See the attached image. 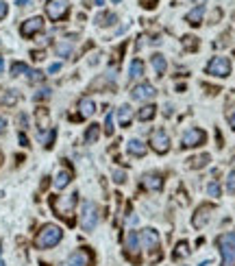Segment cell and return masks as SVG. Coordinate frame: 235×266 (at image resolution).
Segmentation results:
<instances>
[{
    "mask_svg": "<svg viewBox=\"0 0 235 266\" xmlns=\"http://www.w3.org/2000/svg\"><path fill=\"white\" fill-rule=\"evenodd\" d=\"M61 238H63L61 227H57V225H44L35 238V247L37 249H52L55 244L61 242Z\"/></svg>",
    "mask_w": 235,
    "mask_h": 266,
    "instance_id": "obj_1",
    "label": "cell"
},
{
    "mask_svg": "<svg viewBox=\"0 0 235 266\" xmlns=\"http://www.w3.org/2000/svg\"><path fill=\"white\" fill-rule=\"evenodd\" d=\"M215 244L222 255V266H235V231H226L215 238Z\"/></svg>",
    "mask_w": 235,
    "mask_h": 266,
    "instance_id": "obj_2",
    "label": "cell"
},
{
    "mask_svg": "<svg viewBox=\"0 0 235 266\" xmlns=\"http://www.w3.org/2000/svg\"><path fill=\"white\" fill-rule=\"evenodd\" d=\"M76 192H72L70 196H65V198H59V196H52L50 198V205H52V210L57 212V216H65L68 218V223H72V210H74V205H76Z\"/></svg>",
    "mask_w": 235,
    "mask_h": 266,
    "instance_id": "obj_3",
    "label": "cell"
},
{
    "mask_svg": "<svg viewBox=\"0 0 235 266\" xmlns=\"http://www.w3.org/2000/svg\"><path fill=\"white\" fill-rule=\"evenodd\" d=\"M96 225H98V205L91 201H85L81 210V227L85 231H94Z\"/></svg>",
    "mask_w": 235,
    "mask_h": 266,
    "instance_id": "obj_4",
    "label": "cell"
},
{
    "mask_svg": "<svg viewBox=\"0 0 235 266\" xmlns=\"http://www.w3.org/2000/svg\"><path fill=\"white\" fill-rule=\"evenodd\" d=\"M205 72L211 77H218V79H226L231 75V61H228L226 57H213L211 61L207 63Z\"/></svg>",
    "mask_w": 235,
    "mask_h": 266,
    "instance_id": "obj_5",
    "label": "cell"
},
{
    "mask_svg": "<svg viewBox=\"0 0 235 266\" xmlns=\"http://www.w3.org/2000/svg\"><path fill=\"white\" fill-rule=\"evenodd\" d=\"M142 244H144V249H148V253L153 251V257H150V262H159V234H157V229H144L142 231Z\"/></svg>",
    "mask_w": 235,
    "mask_h": 266,
    "instance_id": "obj_6",
    "label": "cell"
},
{
    "mask_svg": "<svg viewBox=\"0 0 235 266\" xmlns=\"http://www.w3.org/2000/svg\"><path fill=\"white\" fill-rule=\"evenodd\" d=\"M70 11V0H48L46 3V16H48L52 22H59L68 16Z\"/></svg>",
    "mask_w": 235,
    "mask_h": 266,
    "instance_id": "obj_7",
    "label": "cell"
},
{
    "mask_svg": "<svg viewBox=\"0 0 235 266\" xmlns=\"http://www.w3.org/2000/svg\"><path fill=\"white\" fill-rule=\"evenodd\" d=\"M207 142V133L202 131V129H187L185 133H183V138H181V146L183 149H196V146H200V144H205Z\"/></svg>",
    "mask_w": 235,
    "mask_h": 266,
    "instance_id": "obj_8",
    "label": "cell"
},
{
    "mask_svg": "<svg viewBox=\"0 0 235 266\" xmlns=\"http://www.w3.org/2000/svg\"><path fill=\"white\" fill-rule=\"evenodd\" d=\"M150 149H153L155 153H159V155H166V153L170 151V136H168V131H163V129L153 131V136H150Z\"/></svg>",
    "mask_w": 235,
    "mask_h": 266,
    "instance_id": "obj_9",
    "label": "cell"
},
{
    "mask_svg": "<svg viewBox=\"0 0 235 266\" xmlns=\"http://www.w3.org/2000/svg\"><path fill=\"white\" fill-rule=\"evenodd\" d=\"M155 96H157V90L150 83H140L131 90V98L133 101H153Z\"/></svg>",
    "mask_w": 235,
    "mask_h": 266,
    "instance_id": "obj_10",
    "label": "cell"
},
{
    "mask_svg": "<svg viewBox=\"0 0 235 266\" xmlns=\"http://www.w3.org/2000/svg\"><path fill=\"white\" fill-rule=\"evenodd\" d=\"M124 247H127V255H129V260H133L135 264L140 262V236H137V231H129Z\"/></svg>",
    "mask_w": 235,
    "mask_h": 266,
    "instance_id": "obj_11",
    "label": "cell"
},
{
    "mask_svg": "<svg viewBox=\"0 0 235 266\" xmlns=\"http://www.w3.org/2000/svg\"><path fill=\"white\" fill-rule=\"evenodd\" d=\"M211 212H213V205H209V203L200 205V208L194 212V216H192V225L196 229L205 227V225L209 223V218H211Z\"/></svg>",
    "mask_w": 235,
    "mask_h": 266,
    "instance_id": "obj_12",
    "label": "cell"
},
{
    "mask_svg": "<svg viewBox=\"0 0 235 266\" xmlns=\"http://www.w3.org/2000/svg\"><path fill=\"white\" fill-rule=\"evenodd\" d=\"M42 29H44V18L35 16V18H29L26 22H22V29H20V33H22L24 37H33L35 33H39Z\"/></svg>",
    "mask_w": 235,
    "mask_h": 266,
    "instance_id": "obj_13",
    "label": "cell"
},
{
    "mask_svg": "<svg viewBox=\"0 0 235 266\" xmlns=\"http://www.w3.org/2000/svg\"><path fill=\"white\" fill-rule=\"evenodd\" d=\"M68 266H91V253L87 249H78L70 255Z\"/></svg>",
    "mask_w": 235,
    "mask_h": 266,
    "instance_id": "obj_14",
    "label": "cell"
},
{
    "mask_svg": "<svg viewBox=\"0 0 235 266\" xmlns=\"http://www.w3.org/2000/svg\"><path fill=\"white\" fill-rule=\"evenodd\" d=\"M144 185H146L148 190H153V192H159L163 188V177L159 175V172H148V175L144 177Z\"/></svg>",
    "mask_w": 235,
    "mask_h": 266,
    "instance_id": "obj_15",
    "label": "cell"
},
{
    "mask_svg": "<svg viewBox=\"0 0 235 266\" xmlns=\"http://www.w3.org/2000/svg\"><path fill=\"white\" fill-rule=\"evenodd\" d=\"M146 144L144 142H140V140H129L127 142V153L131 157H144L146 155Z\"/></svg>",
    "mask_w": 235,
    "mask_h": 266,
    "instance_id": "obj_16",
    "label": "cell"
},
{
    "mask_svg": "<svg viewBox=\"0 0 235 266\" xmlns=\"http://www.w3.org/2000/svg\"><path fill=\"white\" fill-rule=\"evenodd\" d=\"M202 16H205V7L198 5V7H194L192 11H187L185 20H187V24H192V26H200L202 24Z\"/></svg>",
    "mask_w": 235,
    "mask_h": 266,
    "instance_id": "obj_17",
    "label": "cell"
},
{
    "mask_svg": "<svg viewBox=\"0 0 235 266\" xmlns=\"http://www.w3.org/2000/svg\"><path fill=\"white\" fill-rule=\"evenodd\" d=\"M150 63H153V68L157 72V77H163L166 75V70H168V61H166V57L159 55V52H155L153 57H150Z\"/></svg>",
    "mask_w": 235,
    "mask_h": 266,
    "instance_id": "obj_18",
    "label": "cell"
},
{
    "mask_svg": "<svg viewBox=\"0 0 235 266\" xmlns=\"http://www.w3.org/2000/svg\"><path fill=\"white\" fill-rule=\"evenodd\" d=\"M94 111H96V103L91 98H81L78 101V114H81V118L94 116Z\"/></svg>",
    "mask_w": 235,
    "mask_h": 266,
    "instance_id": "obj_19",
    "label": "cell"
},
{
    "mask_svg": "<svg viewBox=\"0 0 235 266\" xmlns=\"http://www.w3.org/2000/svg\"><path fill=\"white\" fill-rule=\"evenodd\" d=\"M131 120H133V109H131L129 105H122V107L118 109V122H120V127L127 129Z\"/></svg>",
    "mask_w": 235,
    "mask_h": 266,
    "instance_id": "obj_20",
    "label": "cell"
},
{
    "mask_svg": "<svg viewBox=\"0 0 235 266\" xmlns=\"http://www.w3.org/2000/svg\"><path fill=\"white\" fill-rule=\"evenodd\" d=\"M209 162H211L209 153H202V155L189 157V159H187V166H189V168H194V170H198V168H205V166H207Z\"/></svg>",
    "mask_w": 235,
    "mask_h": 266,
    "instance_id": "obj_21",
    "label": "cell"
},
{
    "mask_svg": "<svg viewBox=\"0 0 235 266\" xmlns=\"http://www.w3.org/2000/svg\"><path fill=\"white\" fill-rule=\"evenodd\" d=\"M144 70H146V65H144L142 59H133L129 65V77L131 79H142L144 77Z\"/></svg>",
    "mask_w": 235,
    "mask_h": 266,
    "instance_id": "obj_22",
    "label": "cell"
},
{
    "mask_svg": "<svg viewBox=\"0 0 235 266\" xmlns=\"http://www.w3.org/2000/svg\"><path fill=\"white\" fill-rule=\"evenodd\" d=\"M155 114H157V107L150 103V105H144V107L137 111V118H140L142 122H148V120H153L155 118Z\"/></svg>",
    "mask_w": 235,
    "mask_h": 266,
    "instance_id": "obj_23",
    "label": "cell"
},
{
    "mask_svg": "<svg viewBox=\"0 0 235 266\" xmlns=\"http://www.w3.org/2000/svg\"><path fill=\"white\" fill-rule=\"evenodd\" d=\"M72 181V172L65 168V170H59L57 172V179H55V185H57V190H63L65 185H68Z\"/></svg>",
    "mask_w": 235,
    "mask_h": 266,
    "instance_id": "obj_24",
    "label": "cell"
},
{
    "mask_svg": "<svg viewBox=\"0 0 235 266\" xmlns=\"http://www.w3.org/2000/svg\"><path fill=\"white\" fill-rule=\"evenodd\" d=\"M115 22H118L115 13H100V16H96V24L98 26H111Z\"/></svg>",
    "mask_w": 235,
    "mask_h": 266,
    "instance_id": "obj_25",
    "label": "cell"
},
{
    "mask_svg": "<svg viewBox=\"0 0 235 266\" xmlns=\"http://www.w3.org/2000/svg\"><path fill=\"white\" fill-rule=\"evenodd\" d=\"M98 136H100V127H98V124H89L87 131H85V142L94 144L96 140H98Z\"/></svg>",
    "mask_w": 235,
    "mask_h": 266,
    "instance_id": "obj_26",
    "label": "cell"
},
{
    "mask_svg": "<svg viewBox=\"0 0 235 266\" xmlns=\"http://www.w3.org/2000/svg\"><path fill=\"white\" fill-rule=\"evenodd\" d=\"M189 255V244L183 240V242H179L176 244V249H174V253H172V257L174 260H183V257H187Z\"/></svg>",
    "mask_w": 235,
    "mask_h": 266,
    "instance_id": "obj_27",
    "label": "cell"
},
{
    "mask_svg": "<svg viewBox=\"0 0 235 266\" xmlns=\"http://www.w3.org/2000/svg\"><path fill=\"white\" fill-rule=\"evenodd\" d=\"M20 101V94H18V90H7L5 92V96H3V103L7 105V107H13Z\"/></svg>",
    "mask_w": 235,
    "mask_h": 266,
    "instance_id": "obj_28",
    "label": "cell"
},
{
    "mask_svg": "<svg viewBox=\"0 0 235 266\" xmlns=\"http://www.w3.org/2000/svg\"><path fill=\"white\" fill-rule=\"evenodd\" d=\"M37 124H39V131H44L46 127H48V111H46L44 107L37 109Z\"/></svg>",
    "mask_w": 235,
    "mask_h": 266,
    "instance_id": "obj_29",
    "label": "cell"
},
{
    "mask_svg": "<svg viewBox=\"0 0 235 266\" xmlns=\"http://www.w3.org/2000/svg\"><path fill=\"white\" fill-rule=\"evenodd\" d=\"M24 72L29 75V65H26V63L16 61V63L11 65V77H20V75H24Z\"/></svg>",
    "mask_w": 235,
    "mask_h": 266,
    "instance_id": "obj_30",
    "label": "cell"
},
{
    "mask_svg": "<svg viewBox=\"0 0 235 266\" xmlns=\"http://www.w3.org/2000/svg\"><path fill=\"white\" fill-rule=\"evenodd\" d=\"M183 46H185L187 50H196L198 48V39H196L194 35H187V37H183Z\"/></svg>",
    "mask_w": 235,
    "mask_h": 266,
    "instance_id": "obj_31",
    "label": "cell"
},
{
    "mask_svg": "<svg viewBox=\"0 0 235 266\" xmlns=\"http://www.w3.org/2000/svg\"><path fill=\"white\" fill-rule=\"evenodd\" d=\"M207 192H209V196H215V198H218V196L222 194V188H220V183H218V181H211V183L207 185Z\"/></svg>",
    "mask_w": 235,
    "mask_h": 266,
    "instance_id": "obj_32",
    "label": "cell"
},
{
    "mask_svg": "<svg viewBox=\"0 0 235 266\" xmlns=\"http://www.w3.org/2000/svg\"><path fill=\"white\" fill-rule=\"evenodd\" d=\"M55 136H57V131H55V129H50V131H48V136H42L46 149H50V146H52V142H55Z\"/></svg>",
    "mask_w": 235,
    "mask_h": 266,
    "instance_id": "obj_33",
    "label": "cell"
},
{
    "mask_svg": "<svg viewBox=\"0 0 235 266\" xmlns=\"http://www.w3.org/2000/svg\"><path fill=\"white\" fill-rule=\"evenodd\" d=\"M104 133H107V136H113V114H107V120H104Z\"/></svg>",
    "mask_w": 235,
    "mask_h": 266,
    "instance_id": "obj_34",
    "label": "cell"
},
{
    "mask_svg": "<svg viewBox=\"0 0 235 266\" xmlns=\"http://www.w3.org/2000/svg\"><path fill=\"white\" fill-rule=\"evenodd\" d=\"M70 44H57V55H61V57H68L70 55Z\"/></svg>",
    "mask_w": 235,
    "mask_h": 266,
    "instance_id": "obj_35",
    "label": "cell"
},
{
    "mask_svg": "<svg viewBox=\"0 0 235 266\" xmlns=\"http://www.w3.org/2000/svg\"><path fill=\"white\" fill-rule=\"evenodd\" d=\"M44 79V75L39 70H29V81L31 83H37V81H42Z\"/></svg>",
    "mask_w": 235,
    "mask_h": 266,
    "instance_id": "obj_36",
    "label": "cell"
},
{
    "mask_svg": "<svg viewBox=\"0 0 235 266\" xmlns=\"http://www.w3.org/2000/svg\"><path fill=\"white\" fill-rule=\"evenodd\" d=\"M33 98H35V101H44V98H50V88H42Z\"/></svg>",
    "mask_w": 235,
    "mask_h": 266,
    "instance_id": "obj_37",
    "label": "cell"
},
{
    "mask_svg": "<svg viewBox=\"0 0 235 266\" xmlns=\"http://www.w3.org/2000/svg\"><path fill=\"white\" fill-rule=\"evenodd\" d=\"M226 190L228 192H235V170H231V175L226 177Z\"/></svg>",
    "mask_w": 235,
    "mask_h": 266,
    "instance_id": "obj_38",
    "label": "cell"
},
{
    "mask_svg": "<svg viewBox=\"0 0 235 266\" xmlns=\"http://www.w3.org/2000/svg\"><path fill=\"white\" fill-rule=\"evenodd\" d=\"M113 181H115V183H120V185H122V183H127V175H124L122 170H113Z\"/></svg>",
    "mask_w": 235,
    "mask_h": 266,
    "instance_id": "obj_39",
    "label": "cell"
},
{
    "mask_svg": "<svg viewBox=\"0 0 235 266\" xmlns=\"http://www.w3.org/2000/svg\"><path fill=\"white\" fill-rule=\"evenodd\" d=\"M7 13H9V7H7L5 0H0V20H5Z\"/></svg>",
    "mask_w": 235,
    "mask_h": 266,
    "instance_id": "obj_40",
    "label": "cell"
},
{
    "mask_svg": "<svg viewBox=\"0 0 235 266\" xmlns=\"http://www.w3.org/2000/svg\"><path fill=\"white\" fill-rule=\"evenodd\" d=\"M59 70H61V63H52L50 68H48V72H50V75H55V72H59Z\"/></svg>",
    "mask_w": 235,
    "mask_h": 266,
    "instance_id": "obj_41",
    "label": "cell"
},
{
    "mask_svg": "<svg viewBox=\"0 0 235 266\" xmlns=\"http://www.w3.org/2000/svg\"><path fill=\"white\" fill-rule=\"evenodd\" d=\"M20 144H22V146H29V140H26V136H24V133H20Z\"/></svg>",
    "mask_w": 235,
    "mask_h": 266,
    "instance_id": "obj_42",
    "label": "cell"
},
{
    "mask_svg": "<svg viewBox=\"0 0 235 266\" xmlns=\"http://www.w3.org/2000/svg\"><path fill=\"white\" fill-rule=\"evenodd\" d=\"M18 122L22 124V129L26 127V114H20V118H18Z\"/></svg>",
    "mask_w": 235,
    "mask_h": 266,
    "instance_id": "obj_43",
    "label": "cell"
},
{
    "mask_svg": "<svg viewBox=\"0 0 235 266\" xmlns=\"http://www.w3.org/2000/svg\"><path fill=\"white\" fill-rule=\"evenodd\" d=\"M5 129H7V120H5V118H0V136L5 133Z\"/></svg>",
    "mask_w": 235,
    "mask_h": 266,
    "instance_id": "obj_44",
    "label": "cell"
},
{
    "mask_svg": "<svg viewBox=\"0 0 235 266\" xmlns=\"http://www.w3.org/2000/svg\"><path fill=\"white\" fill-rule=\"evenodd\" d=\"M228 124H231V129L235 131V111H233L231 116H228Z\"/></svg>",
    "mask_w": 235,
    "mask_h": 266,
    "instance_id": "obj_45",
    "label": "cell"
},
{
    "mask_svg": "<svg viewBox=\"0 0 235 266\" xmlns=\"http://www.w3.org/2000/svg\"><path fill=\"white\" fill-rule=\"evenodd\" d=\"M33 0H18V7H31Z\"/></svg>",
    "mask_w": 235,
    "mask_h": 266,
    "instance_id": "obj_46",
    "label": "cell"
},
{
    "mask_svg": "<svg viewBox=\"0 0 235 266\" xmlns=\"http://www.w3.org/2000/svg\"><path fill=\"white\" fill-rule=\"evenodd\" d=\"M33 59H35V61H39V59H44V52H33Z\"/></svg>",
    "mask_w": 235,
    "mask_h": 266,
    "instance_id": "obj_47",
    "label": "cell"
},
{
    "mask_svg": "<svg viewBox=\"0 0 235 266\" xmlns=\"http://www.w3.org/2000/svg\"><path fill=\"white\" fill-rule=\"evenodd\" d=\"M94 3H96L98 7H100V5H104V0H94Z\"/></svg>",
    "mask_w": 235,
    "mask_h": 266,
    "instance_id": "obj_48",
    "label": "cell"
},
{
    "mask_svg": "<svg viewBox=\"0 0 235 266\" xmlns=\"http://www.w3.org/2000/svg\"><path fill=\"white\" fill-rule=\"evenodd\" d=\"M3 68H5V61H3V59H0V72H3Z\"/></svg>",
    "mask_w": 235,
    "mask_h": 266,
    "instance_id": "obj_49",
    "label": "cell"
},
{
    "mask_svg": "<svg viewBox=\"0 0 235 266\" xmlns=\"http://www.w3.org/2000/svg\"><path fill=\"white\" fill-rule=\"evenodd\" d=\"M0 266H5V262H3V260H0Z\"/></svg>",
    "mask_w": 235,
    "mask_h": 266,
    "instance_id": "obj_50",
    "label": "cell"
},
{
    "mask_svg": "<svg viewBox=\"0 0 235 266\" xmlns=\"http://www.w3.org/2000/svg\"><path fill=\"white\" fill-rule=\"evenodd\" d=\"M113 3H120V0H113Z\"/></svg>",
    "mask_w": 235,
    "mask_h": 266,
    "instance_id": "obj_51",
    "label": "cell"
},
{
    "mask_svg": "<svg viewBox=\"0 0 235 266\" xmlns=\"http://www.w3.org/2000/svg\"><path fill=\"white\" fill-rule=\"evenodd\" d=\"M198 3H205V0H198Z\"/></svg>",
    "mask_w": 235,
    "mask_h": 266,
    "instance_id": "obj_52",
    "label": "cell"
}]
</instances>
